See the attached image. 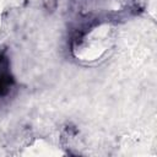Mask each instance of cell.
Returning a JSON list of instances; mask_svg holds the SVG:
<instances>
[{
  "label": "cell",
  "mask_w": 157,
  "mask_h": 157,
  "mask_svg": "<svg viewBox=\"0 0 157 157\" xmlns=\"http://www.w3.org/2000/svg\"><path fill=\"white\" fill-rule=\"evenodd\" d=\"M15 87V80L9 71V60L0 54V101L10 96Z\"/></svg>",
  "instance_id": "6da1fadb"
}]
</instances>
